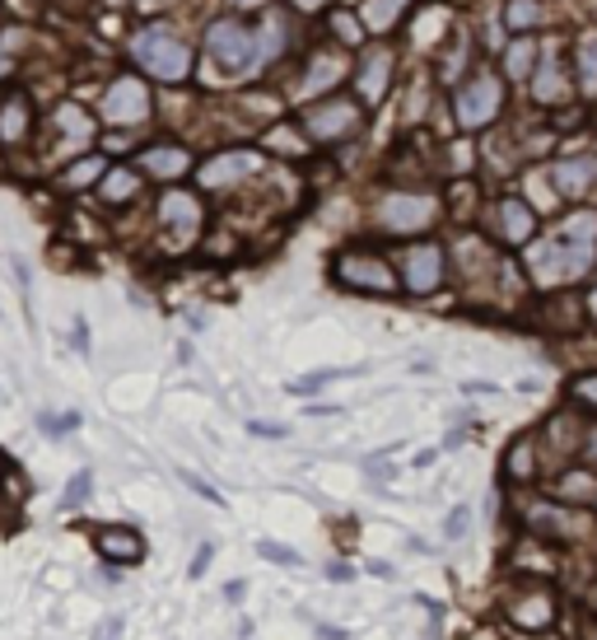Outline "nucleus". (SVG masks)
I'll list each match as a JSON object with an SVG mask.
<instances>
[{
    "instance_id": "obj_29",
    "label": "nucleus",
    "mask_w": 597,
    "mask_h": 640,
    "mask_svg": "<svg viewBox=\"0 0 597 640\" xmlns=\"http://www.w3.org/2000/svg\"><path fill=\"white\" fill-rule=\"evenodd\" d=\"M89 491H93V473H75L71 487H66V495H61V505H66V510H80V505L89 501Z\"/></svg>"
},
{
    "instance_id": "obj_9",
    "label": "nucleus",
    "mask_w": 597,
    "mask_h": 640,
    "mask_svg": "<svg viewBox=\"0 0 597 640\" xmlns=\"http://www.w3.org/2000/svg\"><path fill=\"white\" fill-rule=\"evenodd\" d=\"M298 127H304L318 146H332V140L341 136H355L359 127H365V113H359V103L351 99H322V103H308L304 113H298Z\"/></svg>"
},
{
    "instance_id": "obj_36",
    "label": "nucleus",
    "mask_w": 597,
    "mask_h": 640,
    "mask_svg": "<svg viewBox=\"0 0 597 640\" xmlns=\"http://www.w3.org/2000/svg\"><path fill=\"white\" fill-rule=\"evenodd\" d=\"M211 556H215V548H211V542H201L196 556H192V570H187V575H192V580H201V575H206V566H211Z\"/></svg>"
},
{
    "instance_id": "obj_39",
    "label": "nucleus",
    "mask_w": 597,
    "mask_h": 640,
    "mask_svg": "<svg viewBox=\"0 0 597 640\" xmlns=\"http://www.w3.org/2000/svg\"><path fill=\"white\" fill-rule=\"evenodd\" d=\"M122 636V617H107L99 631H93V640H117Z\"/></svg>"
},
{
    "instance_id": "obj_44",
    "label": "nucleus",
    "mask_w": 597,
    "mask_h": 640,
    "mask_svg": "<svg viewBox=\"0 0 597 640\" xmlns=\"http://www.w3.org/2000/svg\"><path fill=\"white\" fill-rule=\"evenodd\" d=\"M593 14H597V0H593Z\"/></svg>"
},
{
    "instance_id": "obj_28",
    "label": "nucleus",
    "mask_w": 597,
    "mask_h": 640,
    "mask_svg": "<svg viewBox=\"0 0 597 640\" xmlns=\"http://www.w3.org/2000/svg\"><path fill=\"white\" fill-rule=\"evenodd\" d=\"M570 398H574V407H584L597 416V374H584V379H574L570 384Z\"/></svg>"
},
{
    "instance_id": "obj_13",
    "label": "nucleus",
    "mask_w": 597,
    "mask_h": 640,
    "mask_svg": "<svg viewBox=\"0 0 597 640\" xmlns=\"http://www.w3.org/2000/svg\"><path fill=\"white\" fill-rule=\"evenodd\" d=\"M551 187L564 201L588 197L597 187V154H560V160L551 164Z\"/></svg>"
},
{
    "instance_id": "obj_35",
    "label": "nucleus",
    "mask_w": 597,
    "mask_h": 640,
    "mask_svg": "<svg viewBox=\"0 0 597 640\" xmlns=\"http://www.w3.org/2000/svg\"><path fill=\"white\" fill-rule=\"evenodd\" d=\"M444 528H448V538H462L467 528H471V510H467V505H458V510L448 514V524H444Z\"/></svg>"
},
{
    "instance_id": "obj_4",
    "label": "nucleus",
    "mask_w": 597,
    "mask_h": 640,
    "mask_svg": "<svg viewBox=\"0 0 597 640\" xmlns=\"http://www.w3.org/2000/svg\"><path fill=\"white\" fill-rule=\"evenodd\" d=\"M499 113H505V75L495 66H477L471 80L458 89V99H453V117H458V127L481 131L499 122Z\"/></svg>"
},
{
    "instance_id": "obj_12",
    "label": "nucleus",
    "mask_w": 597,
    "mask_h": 640,
    "mask_svg": "<svg viewBox=\"0 0 597 640\" xmlns=\"http://www.w3.org/2000/svg\"><path fill=\"white\" fill-rule=\"evenodd\" d=\"M266 168V154L262 150H225V154H215V160L201 168V187H233V183H243V178H257Z\"/></svg>"
},
{
    "instance_id": "obj_5",
    "label": "nucleus",
    "mask_w": 597,
    "mask_h": 640,
    "mask_svg": "<svg viewBox=\"0 0 597 640\" xmlns=\"http://www.w3.org/2000/svg\"><path fill=\"white\" fill-rule=\"evenodd\" d=\"M206 52L219 66V75H247L257 71V28L243 20H215L206 28Z\"/></svg>"
},
{
    "instance_id": "obj_38",
    "label": "nucleus",
    "mask_w": 597,
    "mask_h": 640,
    "mask_svg": "<svg viewBox=\"0 0 597 640\" xmlns=\"http://www.w3.org/2000/svg\"><path fill=\"white\" fill-rule=\"evenodd\" d=\"M182 481H187V487H192L196 495H206V501H211V505H219V491H215V487H206V481H201V477H192V473H182Z\"/></svg>"
},
{
    "instance_id": "obj_40",
    "label": "nucleus",
    "mask_w": 597,
    "mask_h": 640,
    "mask_svg": "<svg viewBox=\"0 0 597 640\" xmlns=\"http://www.w3.org/2000/svg\"><path fill=\"white\" fill-rule=\"evenodd\" d=\"M584 309H588V318L597 323V276H593V286H588V294H584Z\"/></svg>"
},
{
    "instance_id": "obj_26",
    "label": "nucleus",
    "mask_w": 597,
    "mask_h": 640,
    "mask_svg": "<svg viewBox=\"0 0 597 640\" xmlns=\"http://www.w3.org/2000/svg\"><path fill=\"white\" fill-rule=\"evenodd\" d=\"M136 174L131 168H113V174H107V183H103V197L107 201H127V197H136Z\"/></svg>"
},
{
    "instance_id": "obj_2",
    "label": "nucleus",
    "mask_w": 597,
    "mask_h": 640,
    "mask_svg": "<svg viewBox=\"0 0 597 640\" xmlns=\"http://www.w3.org/2000/svg\"><path fill=\"white\" fill-rule=\"evenodd\" d=\"M131 57L164 85H178V80L192 75V47H187L178 34H168L164 24L140 28V34L131 38Z\"/></svg>"
},
{
    "instance_id": "obj_11",
    "label": "nucleus",
    "mask_w": 597,
    "mask_h": 640,
    "mask_svg": "<svg viewBox=\"0 0 597 640\" xmlns=\"http://www.w3.org/2000/svg\"><path fill=\"white\" fill-rule=\"evenodd\" d=\"M201 221H206V211H201V201L192 192H182V187L164 192V201H160V225L173 234V239H178V248L196 239Z\"/></svg>"
},
{
    "instance_id": "obj_3",
    "label": "nucleus",
    "mask_w": 597,
    "mask_h": 640,
    "mask_svg": "<svg viewBox=\"0 0 597 640\" xmlns=\"http://www.w3.org/2000/svg\"><path fill=\"white\" fill-rule=\"evenodd\" d=\"M332 280L355 294H397L402 290L397 267L383 253H373V248H341L332 262Z\"/></svg>"
},
{
    "instance_id": "obj_21",
    "label": "nucleus",
    "mask_w": 597,
    "mask_h": 640,
    "mask_svg": "<svg viewBox=\"0 0 597 640\" xmlns=\"http://www.w3.org/2000/svg\"><path fill=\"white\" fill-rule=\"evenodd\" d=\"M537 38L532 34H513V42L505 47V80H532L537 71Z\"/></svg>"
},
{
    "instance_id": "obj_42",
    "label": "nucleus",
    "mask_w": 597,
    "mask_h": 640,
    "mask_svg": "<svg viewBox=\"0 0 597 640\" xmlns=\"http://www.w3.org/2000/svg\"><path fill=\"white\" fill-rule=\"evenodd\" d=\"M318 636L322 640H345V631H336V627H318Z\"/></svg>"
},
{
    "instance_id": "obj_14",
    "label": "nucleus",
    "mask_w": 597,
    "mask_h": 640,
    "mask_svg": "<svg viewBox=\"0 0 597 640\" xmlns=\"http://www.w3.org/2000/svg\"><path fill=\"white\" fill-rule=\"evenodd\" d=\"M345 57L341 52H313L308 57V71L298 75V85H294V99L298 103H308V99H318V93H327V89H336L341 80H345Z\"/></svg>"
},
{
    "instance_id": "obj_37",
    "label": "nucleus",
    "mask_w": 597,
    "mask_h": 640,
    "mask_svg": "<svg viewBox=\"0 0 597 640\" xmlns=\"http://www.w3.org/2000/svg\"><path fill=\"white\" fill-rule=\"evenodd\" d=\"M327 580L351 585V580H355V566H345V561H327Z\"/></svg>"
},
{
    "instance_id": "obj_34",
    "label": "nucleus",
    "mask_w": 597,
    "mask_h": 640,
    "mask_svg": "<svg viewBox=\"0 0 597 640\" xmlns=\"http://www.w3.org/2000/svg\"><path fill=\"white\" fill-rule=\"evenodd\" d=\"M247 430L262 435V440H285L290 426H276V421H247Z\"/></svg>"
},
{
    "instance_id": "obj_33",
    "label": "nucleus",
    "mask_w": 597,
    "mask_h": 640,
    "mask_svg": "<svg viewBox=\"0 0 597 640\" xmlns=\"http://www.w3.org/2000/svg\"><path fill=\"white\" fill-rule=\"evenodd\" d=\"M579 75L593 85L597 80V38H588L584 47H579Z\"/></svg>"
},
{
    "instance_id": "obj_41",
    "label": "nucleus",
    "mask_w": 597,
    "mask_h": 640,
    "mask_svg": "<svg viewBox=\"0 0 597 640\" xmlns=\"http://www.w3.org/2000/svg\"><path fill=\"white\" fill-rule=\"evenodd\" d=\"M243 594H247V585H229V589H225L229 603H243Z\"/></svg>"
},
{
    "instance_id": "obj_18",
    "label": "nucleus",
    "mask_w": 597,
    "mask_h": 640,
    "mask_svg": "<svg viewBox=\"0 0 597 640\" xmlns=\"http://www.w3.org/2000/svg\"><path fill=\"white\" fill-rule=\"evenodd\" d=\"M532 99H537L542 108H556L564 93H570V71H564V61H560V52H551V57H537V71H532Z\"/></svg>"
},
{
    "instance_id": "obj_22",
    "label": "nucleus",
    "mask_w": 597,
    "mask_h": 640,
    "mask_svg": "<svg viewBox=\"0 0 597 640\" xmlns=\"http://www.w3.org/2000/svg\"><path fill=\"white\" fill-rule=\"evenodd\" d=\"M537 440H532V435H528V440H523V435H518V440L509 444V454H505V477L509 481H523V487H528V481H537Z\"/></svg>"
},
{
    "instance_id": "obj_17",
    "label": "nucleus",
    "mask_w": 597,
    "mask_h": 640,
    "mask_svg": "<svg viewBox=\"0 0 597 640\" xmlns=\"http://www.w3.org/2000/svg\"><path fill=\"white\" fill-rule=\"evenodd\" d=\"M388 80H392V47L379 42V47H369V52L359 57V66H355V89L365 93V103H379L383 93H388Z\"/></svg>"
},
{
    "instance_id": "obj_8",
    "label": "nucleus",
    "mask_w": 597,
    "mask_h": 640,
    "mask_svg": "<svg viewBox=\"0 0 597 640\" xmlns=\"http://www.w3.org/2000/svg\"><path fill=\"white\" fill-rule=\"evenodd\" d=\"M505 613H509L513 627H523V636L551 631V627H556V617H560L556 589H551V585H542V580H532V575H523V585L513 589V599H509Z\"/></svg>"
},
{
    "instance_id": "obj_1",
    "label": "nucleus",
    "mask_w": 597,
    "mask_h": 640,
    "mask_svg": "<svg viewBox=\"0 0 597 640\" xmlns=\"http://www.w3.org/2000/svg\"><path fill=\"white\" fill-rule=\"evenodd\" d=\"M597 262V211H570L546 239L528 243V272L537 286L560 290L588 276Z\"/></svg>"
},
{
    "instance_id": "obj_24",
    "label": "nucleus",
    "mask_w": 597,
    "mask_h": 640,
    "mask_svg": "<svg viewBox=\"0 0 597 640\" xmlns=\"http://www.w3.org/2000/svg\"><path fill=\"white\" fill-rule=\"evenodd\" d=\"M406 5H411V0H369L359 20H365V28H373V34L383 38V34H392V20H397Z\"/></svg>"
},
{
    "instance_id": "obj_25",
    "label": "nucleus",
    "mask_w": 597,
    "mask_h": 640,
    "mask_svg": "<svg viewBox=\"0 0 597 640\" xmlns=\"http://www.w3.org/2000/svg\"><path fill=\"white\" fill-rule=\"evenodd\" d=\"M24 131H28V103L20 99V93H10L5 113H0V140H10V146H14Z\"/></svg>"
},
{
    "instance_id": "obj_23",
    "label": "nucleus",
    "mask_w": 597,
    "mask_h": 640,
    "mask_svg": "<svg viewBox=\"0 0 597 640\" xmlns=\"http://www.w3.org/2000/svg\"><path fill=\"white\" fill-rule=\"evenodd\" d=\"M542 20H546L542 0H509L505 5V24L513 34H532V28H542Z\"/></svg>"
},
{
    "instance_id": "obj_43",
    "label": "nucleus",
    "mask_w": 597,
    "mask_h": 640,
    "mask_svg": "<svg viewBox=\"0 0 597 640\" xmlns=\"http://www.w3.org/2000/svg\"><path fill=\"white\" fill-rule=\"evenodd\" d=\"M584 640H597V622H593V627H588V631H584Z\"/></svg>"
},
{
    "instance_id": "obj_31",
    "label": "nucleus",
    "mask_w": 597,
    "mask_h": 640,
    "mask_svg": "<svg viewBox=\"0 0 597 640\" xmlns=\"http://www.w3.org/2000/svg\"><path fill=\"white\" fill-rule=\"evenodd\" d=\"M38 426H42L47 435H71L75 426H80V412H61V416L42 412V416H38Z\"/></svg>"
},
{
    "instance_id": "obj_32",
    "label": "nucleus",
    "mask_w": 597,
    "mask_h": 640,
    "mask_svg": "<svg viewBox=\"0 0 597 640\" xmlns=\"http://www.w3.org/2000/svg\"><path fill=\"white\" fill-rule=\"evenodd\" d=\"M257 552L266 556V561H276V566H298V552H290V548H280V542H257Z\"/></svg>"
},
{
    "instance_id": "obj_27",
    "label": "nucleus",
    "mask_w": 597,
    "mask_h": 640,
    "mask_svg": "<svg viewBox=\"0 0 597 640\" xmlns=\"http://www.w3.org/2000/svg\"><path fill=\"white\" fill-rule=\"evenodd\" d=\"M332 34L341 38V42H365V20H355L351 10H341V14H332Z\"/></svg>"
},
{
    "instance_id": "obj_20",
    "label": "nucleus",
    "mask_w": 597,
    "mask_h": 640,
    "mask_svg": "<svg viewBox=\"0 0 597 640\" xmlns=\"http://www.w3.org/2000/svg\"><path fill=\"white\" fill-rule=\"evenodd\" d=\"M551 491L564 505H597V467H564Z\"/></svg>"
},
{
    "instance_id": "obj_15",
    "label": "nucleus",
    "mask_w": 597,
    "mask_h": 640,
    "mask_svg": "<svg viewBox=\"0 0 597 640\" xmlns=\"http://www.w3.org/2000/svg\"><path fill=\"white\" fill-rule=\"evenodd\" d=\"M93 548H99L107 566H136L145 556V538L127 524H103V528H93Z\"/></svg>"
},
{
    "instance_id": "obj_19",
    "label": "nucleus",
    "mask_w": 597,
    "mask_h": 640,
    "mask_svg": "<svg viewBox=\"0 0 597 640\" xmlns=\"http://www.w3.org/2000/svg\"><path fill=\"white\" fill-rule=\"evenodd\" d=\"M140 168H145L150 178L173 183V178H182L187 168H192V154H187L182 146H150L145 154H140Z\"/></svg>"
},
{
    "instance_id": "obj_6",
    "label": "nucleus",
    "mask_w": 597,
    "mask_h": 640,
    "mask_svg": "<svg viewBox=\"0 0 597 640\" xmlns=\"http://www.w3.org/2000/svg\"><path fill=\"white\" fill-rule=\"evenodd\" d=\"M439 221V201L425 192H383L373 201V225L383 234H425Z\"/></svg>"
},
{
    "instance_id": "obj_10",
    "label": "nucleus",
    "mask_w": 597,
    "mask_h": 640,
    "mask_svg": "<svg viewBox=\"0 0 597 640\" xmlns=\"http://www.w3.org/2000/svg\"><path fill=\"white\" fill-rule=\"evenodd\" d=\"M537 211L528 206L523 197H495L491 201V234H495V243H505V248H528L532 239H537Z\"/></svg>"
},
{
    "instance_id": "obj_16",
    "label": "nucleus",
    "mask_w": 597,
    "mask_h": 640,
    "mask_svg": "<svg viewBox=\"0 0 597 640\" xmlns=\"http://www.w3.org/2000/svg\"><path fill=\"white\" fill-rule=\"evenodd\" d=\"M103 117L107 122H145L150 117V89L122 75V80L103 93Z\"/></svg>"
},
{
    "instance_id": "obj_30",
    "label": "nucleus",
    "mask_w": 597,
    "mask_h": 640,
    "mask_svg": "<svg viewBox=\"0 0 597 640\" xmlns=\"http://www.w3.org/2000/svg\"><path fill=\"white\" fill-rule=\"evenodd\" d=\"M93 178H103V160H80L66 168V187H89Z\"/></svg>"
},
{
    "instance_id": "obj_7",
    "label": "nucleus",
    "mask_w": 597,
    "mask_h": 640,
    "mask_svg": "<svg viewBox=\"0 0 597 640\" xmlns=\"http://www.w3.org/2000/svg\"><path fill=\"white\" fill-rule=\"evenodd\" d=\"M448 276V248L444 243H406L397 253V280L406 294H434Z\"/></svg>"
}]
</instances>
